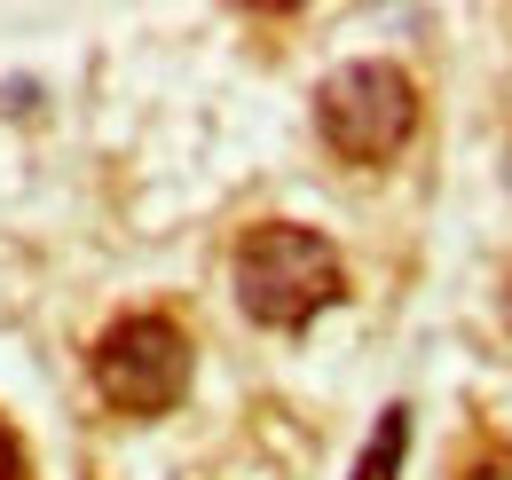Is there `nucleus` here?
I'll use <instances>...</instances> for the list:
<instances>
[{"label": "nucleus", "mask_w": 512, "mask_h": 480, "mask_svg": "<svg viewBox=\"0 0 512 480\" xmlns=\"http://www.w3.org/2000/svg\"><path fill=\"white\" fill-rule=\"evenodd\" d=\"M95 386L127 418L174 410L190 394V339H182V323H166V315H119L95 339Z\"/></svg>", "instance_id": "7ed1b4c3"}, {"label": "nucleus", "mask_w": 512, "mask_h": 480, "mask_svg": "<svg viewBox=\"0 0 512 480\" xmlns=\"http://www.w3.org/2000/svg\"><path fill=\"white\" fill-rule=\"evenodd\" d=\"M465 480H512V449H489V457H481Z\"/></svg>", "instance_id": "39448f33"}, {"label": "nucleus", "mask_w": 512, "mask_h": 480, "mask_svg": "<svg viewBox=\"0 0 512 480\" xmlns=\"http://www.w3.org/2000/svg\"><path fill=\"white\" fill-rule=\"evenodd\" d=\"M402 441H410V410L394 402V410L379 418V433H371V449H363L355 480H394V473H402Z\"/></svg>", "instance_id": "20e7f679"}, {"label": "nucleus", "mask_w": 512, "mask_h": 480, "mask_svg": "<svg viewBox=\"0 0 512 480\" xmlns=\"http://www.w3.org/2000/svg\"><path fill=\"white\" fill-rule=\"evenodd\" d=\"M316 126L347 166H386L418 134V87L394 63H347L316 95Z\"/></svg>", "instance_id": "f03ea898"}, {"label": "nucleus", "mask_w": 512, "mask_h": 480, "mask_svg": "<svg viewBox=\"0 0 512 480\" xmlns=\"http://www.w3.org/2000/svg\"><path fill=\"white\" fill-rule=\"evenodd\" d=\"M0 480H24V449H16V433H0Z\"/></svg>", "instance_id": "423d86ee"}, {"label": "nucleus", "mask_w": 512, "mask_h": 480, "mask_svg": "<svg viewBox=\"0 0 512 480\" xmlns=\"http://www.w3.org/2000/svg\"><path fill=\"white\" fill-rule=\"evenodd\" d=\"M505 323H512V292H505Z\"/></svg>", "instance_id": "0eeeda50"}, {"label": "nucleus", "mask_w": 512, "mask_h": 480, "mask_svg": "<svg viewBox=\"0 0 512 480\" xmlns=\"http://www.w3.org/2000/svg\"><path fill=\"white\" fill-rule=\"evenodd\" d=\"M339 292H347V268H339V252L316 229H300V221H260V229H245V244H237V300H245L253 323L300 331Z\"/></svg>", "instance_id": "f257e3e1"}]
</instances>
